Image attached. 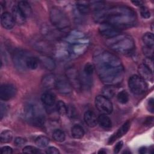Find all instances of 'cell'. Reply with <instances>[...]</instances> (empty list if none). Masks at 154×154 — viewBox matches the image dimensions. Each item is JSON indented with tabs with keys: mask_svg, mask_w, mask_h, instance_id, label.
<instances>
[{
	"mask_svg": "<svg viewBox=\"0 0 154 154\" xmlns=\"http://www.w3.org/2000/svg\"><path fill=\"white\" fill-rule=\"evenodd\" d=\"M93 61L94 69L103 84L116 85L122 82L124 67L121 60L116 55L102 51L95 54Z\"/></svg>",
	"mask_w": 154,
	"mask_h": 154,
	"instance_id": "obj_1",
	"label": "cell"
},
{
	"mask_svg": "<svg viewBox=\"0 0 154 154\" xmlns=\"http://www.w3.org/2000/svg\"><path fill=\"white\" fill-rule=\"evenodd\" d=\"M136 13L130 7L123 5L112 7L106 10L105 22L119 30L132 27L137 22Z\"/></svg>",
	"mask_w": 154,
	"mask_h": 154,
	"instance_id": "obj_2",
	"label": "cell"
},
{
	"mask_svg": "<svg viewBox=\"0 0 154 154\" xmlns=\"http://www.w3.org/2000/svg\"><path fill=\"white\" fill-rule=\"evenodd\" d=\"M106 44L113 51L121 54H131L135 48L133 38L131 35L123 33L107 39Z\"/></svg>",
	"mask_w": 154,
	"mask_h": 154,
	"instance_id": "obj_3",
	"label": "cell"
},
{
	"mask_svg": "<svg viewBox=\"0 0 154 154\" xmlns=\"http://www.w3.org/2000/svg\"><path fill=\"white\" fill-rule=\"evenodd\" d=\"M67 42L70 56L78 57L83 54L87 50L89 45L88 38L79 31L70 33Z\"/></svg>",
	"mask_w": 154,
	"mask_h": 154,
	"instance_id": "obj_4",
	"label": "cell"
},
{
	"mask_svg": "<svg viewBox=\"0 0 154 154\" xmlns=\"http://www.w3.org/2000/svg\"><path fill=\"white\" fill-rule=\"evenodd\" d=\"M52 25L61 33H67L70 28V21L66 13L57 7H52L49 13Z\"/></svg>",
	"mask_w": 154,
	"mask_h": 154,
	"instance_id": "obj_5",
	"label": "cell"
},
{
	"mask_svg": "<svg viewBox=\"0 0 154 154\" xmlns=\"http://www.w3.org/2000/svg\"><path fill=\"white\" fill-rule=\"evenodd\" d=\"M25 115L27 121L34 126H42L45 123L44 115L35 105H27L25 109Z\"/></svg>",
	"mask_w": 154,
	"mask_h": 154,
	"instance_id": "obj_6",
	"label": "cell"
},
{
	"mask_svg": "<svg viewBox=\"0 0 154 154\" xmlns=\"http://www.w3.org/2000/svg\"><path fill=\"white\" fill-rule=\"evenodd\" d=\"M128 86L131 92L136 95L144 94L148 88L146 81L136 75H134L129 78Z\"/></svg>",
	"mask_w": 154,
	"mask_h": 154,
	"instance_id": "obj_7",
	"label": "cell"
},
{
	"mask_svg": "<svg viewBox=\"0 0 154 154\" xmlns=\"http://www.w3.org/2000/svg\"><path fill=\"white\" fill-rule=\"evenodd\" d=\"M66 77L71 84L72 88L78 91H80L82 90V85L81 82L80 73L78 70L73 66L68 67L66 71Z\"/></svg>",
	"mask_w": 154,
	"mask_h": 154,
	"instance_id": "obj_8",
	"label": "cell"
},
{
	"mask_svg": "<svg viewBox=\"0 0 154 154\" xmlns=\"http://www.w3.org/2000/svg\"><path fill=\"white\" fill-rule=\"evenodd\" d=\"M94 103L96 108L102 114H110L113 110L112 103L109 99L103 95H98L96 97Z\"/></svg>",
	"mask_w": 154,
	"mask_h": 154,
	"instance_id": "obj_9",
	"label": "cell"
},
{
	"mask_svg": "<svg viewBox=\"0 0 154 154\" xmlns=\"http://www.w3.org/2000/svg\"><path fill=\"white\" fill-rule=\"evenodd\" d=\"M55 88L61 94L69 95L72 93V87L66 77L59 76L57 77Z\"/></svg>",
	"mask_w": 154,
	"mask_h": 154,
	"instance_id": "obj_10",
	"label": "cell"
},
{
	"mask_svg": "<svg viewBox=\"0 0 154 154\" xmlns=\"http://www.w3.org/2000/svg\"><path fill=\"white\" fill-rule=\"evenodd\" d=\"M29 55L28 52L23 50H17L15 51L13 54V60L16 68L20 71L25 70L27 69L26 67V61Z\"/></svg>",
	"mask_w": 154,
	"mask_h": 154,
	"instance_id": "obj_11",
	"label": "cell"
},
{
	"mask_svg": "<svg viewBox=\"0 0 154 154\" xmlns=\"http://www.w3.org/2000/svg\"><path fill=\"white\" fill-rule=\"evenodd\" d=\"M99 33L106 39L112 38L121 33L120 30L108 23H102L99 27Z\"/></svg>",
	"mask_w": 154,
	"mask_h": 154,
	"instance_id": "obj_12",
	"label": "cell"
},
{
	"mask_svg": "<svg viewBox=\"0 0 154 154\" xmlns=\"http://www.w3.org/2000/svg\"><path fill=\"white\" fill-rule=\"evenodd\" d=\"M17 93L16 88L10 84H4L0 87V98L2 100H9L13 98Z\"/></svg>",
	"mask_w": 154,
	"mask_h": 154,
	"instance_id": "obj_13",
	"label": "cell"
},
{
	"mask_svg": "<svg viewBox=\"0 0 154 154\" xmlns=\"http://www.w3.org/2000/svg\"><path fill=\"white\" fill-rule=\"evenodd\" d=\"M131 126V123L129 121L126 122L119 129L118 131L114 134L108 140V144H111L114 143L117 139L121 138L123 137L124 135H125L127 132L128 131L129 128Z\"/></svg>",
	"mask_w": 154,
	"mask_h": 154,
	"instance_id": "obj_14",
	"label": "cell"
},
{
	"mask_svg": "<svg viewBox=\"0 0 154 154\" xmlns=\"http://www.w3.org/2000/svg\"><path fill=\"white\" fill-rule=\"evenodd\" d=\"M1 23L2 26L7 29L13 28L15 25V20L13 15L8 12H4L1 16Z\"/></svg>",
	"mask_w": 154,
	"mask_h": 154,
	"instance_id": "obj_15",
	"label": "cell"
},
{
	"mask_svg": "<svg viewBox=\"0 0 154 154\" xmlns=\"http://www.w3.org/2000/svg\"><path fill=\"white\" fill-rule=\"evenodd\" d=\"M38 59L39 63H40L45 69L50 71H52L55 69L56 64L54 60L52 57L46 55H40Z\"/></svg>",
	"mask_w": 154,
	"mask_h": 154,
	"instance_id": "obj_16",
	"label": "cell"
},
{
	"mask_svg": "<svg viewBox=\"0 0 154 154\" xmlns=\"http://www.w3.org/2000/svg\"><path fill=\"white\" fill-rule=\"evenodd\" d=\"M138 72L139 73V76L145 81L147 80L152 82L153 81V71H152L148 67H147L143 63L139 65L138 67Z\"/></svg>",
	"mask_w": 154,
	"mask_h": 154,
	"instance_id": "obj_17",
	"label": "cell"
},
{
	"mask_svg": "<svg viewBox=\"0 0 154 154\" xmlns=\"http://www.w3.org/2000/svg\"><path fill=\"white\" fill-rule=\"evenodd\" d=\"M57 80V76L52 73H49L44 76L42 79V85L46 89L51 90L55 88V82Z\"/></svg>",
	"mask_w": 154,
	"mask_h": 154,
	"instance_id": "obj_18",
	"label": "cell"
},
{
	"mask_svg": "<svg viewBox=\"0 0 154 154\" xmlns=\"http://www.w3.org/2000/svg\"><path fill=\"white\" fill-rule=\"evenodd\" d=\"M41 100L45 105L46 110H49L50 108H52L55 104V96L52 93L46 92L42 94L41 96Z\"/></svg>",
	"mask_w": 154,
	"mask_h": 154,
	"instance_id": "obj_19",
	"label": "cell"
},
{
	"mask_svg": "<svg viewBox=\"0 0 154 154\" xmlns=\"http://www.w3.org/2000/svg\"><path fill=\"white\" fill-rule=\"evenodd\" d=\"M84 120L85 124L90 128L94 127L97 124V117L95 113L91 110H88L84 113Z\"/></svg>",
	"mask_w": 154,
	"mask_h": 154,
	"instance_id": "obj_20",
	"label": "cell"
},
{
	"mask_svg": "<svg viewBox=\"0 0 154 154\" xmlns=\"http://www.w3.org/2000/svg\"><path fill=\"white\" fill-rule=\"evenodd\" d=\"M12 15L14 17L15 22L19 25H22L25 23L26 17L23 13L20 11L17 6H14L12 8Z\"/></svg>",
	"mask_w": 154,
	"mask_h": 154,
	"instance_id": "obj_21",
	"label": "cell"
},
{
	"mask_svg": "<svg viewBox=\"0 0 154 154\" xmlns=\"http://www.w3.org/2000/svg\"><path fill=\"white\" fill-rule=\"evenodd\" d=\"M97 123L101 128L105 129H109L112 126V122L107 114H102L97 117Z\"/></svg>",
	"mask_w": 154,
	"mask_h": 154,
	"instance_id": "obj_22",
	"label": "cell"
},
{
	"mask_svg": "<svg viewBox=\"0 0 154 154\" xmlns=\"http://www.w3.org/2000/svg\"><path fill=\"white\" fill-rule=\"evenodd\" d=\"M17 6L19 7V8L23 13V14L26 18L29 17L32 15V8L28 2L25 1H20L18 2Z\"/></svg>",
	"mask_w": 154,
	"mask_h": 154,
	"instance_id": "obj_23",
	"label": "cell"
},
{
	"mask_svg": "<svg viewBox=\"0 0 154 154\" xmlns=\"http://www.w3.org/2000/svg\"><path fill=\"white\" fill-rule=\"evenodd\" d=\"M76 6L78 11L81 14H87L91 9L90 4L87 1H78L76 2Z\"/></svg>",
	"mask_w": 154,
	"mask_h": 154,
	"instance_id": "obj_24",
	"label": "cell"
},
{
	"mask_svg": "<svg viewBox=\"0 0 154 154\" xmlns=\"http://www.w3.org/2000/svg\"><path fill=\"white\" fill-rule=\"evenodd\" d=\"M84 130L79 125H75L71 129L72 137L76 139H81L84 135Z\"/></svg>",
	"mask_w": 154,
	"mask_h": 154,
	"instance_id": "obj_25",
	"label": "cell"
},
{
	"mask_svg": "<svg viewBox=\"0 0 154 154\" xmlns=\"http://www.w3.org/2000/svg\"><path fill=\"white\" fill-rule=\"evenodd\" d=\"M116 93V88L114 85H106L102 89V95L105 97L110 99L114 96Z\"/></svg>",
	"mask_w": 154,
	"mask_h": 154,
	"instance_id": "obj_26",
	"label": "cell"
},
{
	"mask_svg": "<svg viewBox=\"0 0 154 154\" xmlns=\"http://www.w3.org/2000/svg\"><path fill=\"white\" fill-rule=\"evenodd\" d=\"M39 64L38 58L34 57L32 55L28 56L26 61V67L27 69L31 70H35L37 68Z\"/></svg>",
	"mask_w": 154,
	"mask_h": 154,
	"instance_id": "obj_27",
	"label": "cell"
},
{
	"mask_svg": "<svg viewBox=\"0 0 154 154\" xmlns=\"http://www.w3.org/2000/svg\"><path fill=\"white\" fill-rule=\"evenodd\" d=\"M142 41L144 46L153 48L154 36L152 33L151 32L145 33L142 37Z\"/></svg>",
	"mask_w": 154,
	"mask_h": 154,
	"instance_id": "obj_28",
	"label": "cell"
},
{
	"mask_svg": "<svg viewBox=\"0 0 154 154\" xmlns=\"http://www.w3.org/2000/svg\"><path fill=\"white\" fill-rule=\"evenodd\" d=\"M13 138V133L10 130H4L0 134V141L1 143H10Z\"/></svg>",
	"mask_w": 154,
	"mask_h": 154,
	"instance_id": "obj_29",
	"label": "cell"
},
{
	"mask_svg": "<svg viewBox=\"0 0 154 154\" xmlns=\"http://www.w3.org/2000/svg\"><path fill=\"white\" fill-rule=\"evenodd\" d=\"M35 143L38 147L40 148H45L48 146L49 143V139L46 136L40 135L35 139Z\"/></svg>",
	"mask_w": 154,
	"mask_h": 154,
	"instance_id": "obj_30",
	"label": "cell"
},
{
	"mask_svg": "<svg viewBox=\"0 0 154 154\" xmlns=\"http://www.w3.org/2000/svg\"><path fill=\"white\" fill-rule=\"evenodd\" d=\"M55 108L57 111L61 116H64L67 114V106L66 105V103L63 101L58 100L56 103Z\"/></svg>",
	"mask_w": 154,
	"mask_h": 154,
	"instance_id": "obj_31",
	"label": "cell"
},
{
	"mask_svg": "<svg viewBox=\"0 0 154 154\" xmlns=\"http://www.w3.org/2000/svg\"><path fill=\"white\" fill-rule=\"evenodd\" d=\"M52 137L55 141L61 143L65 140L66 135L64 132L62 130L60 129H57L54 131L52 134Z\"/></svg>",
	"mask_w": 154,
	"mask_h": 154,
	"instance_id": "obj_32",
	"label": "cell"
},
{
	"mask_svg": "<svg viewBox=\"0 0 154 154\" xmlns=\"http://www.w3.org/2000/svg\"><path fill=\"white\" fill-rule=\"evenodd\" d=\"M117 98L119 103L126 104L129 101V94L125 90H122L117 94Z\"/></svg>",
	"mask_w": 154,
	"mask_h": 154,
	"instance_id": "obj_33",
	"label": "cell"
},
{
	"mask_svg": "<svg viewBox=\"0 0 154 154\" xmlns=\"http://www.w3.org/2000/svg\"><path fill=\"white\" fill-rule=\"evenodd\" d=\"M22 152L25 153H28V154H37V153H41V151L38 149L32 146H25L22 149Z\"/></svg>",
	"mask_w": 154,
	"mask_h": 154,
	"instance_id": "obj_34",
	"label": "cell"
},
{
	"mask_svg": "<svg viewBox=\"0 0 154 154\" xmlns=\"http://www.w3.org/2000/svg\"><path fill=\"white\" fill-rule=\"evenodd\" d=\"M94 64L88 63L85 65L82 72L84 73H85V75H87L89 76H92V75L94 72Z\"/></svg>",
	"mask_w": 154,
	"mask_h": 154,
	"instance_id": "obj_35",
	"label": "cell"
},
{
	"mask_svg": "<svg viewBox=\"0 0 154 154\" xmlns=\"http://www.w3.org/2000/svg\"><path fill=\"white\" fill-rule=\"evenodd\" d=\"M67 115L71 119H75L77 117V111L76 108L73 105H69L67 106Z\"/></svg>",
	"mask_w": 154,
	"mask_h": 154,
	"instance_id": "obj_36",
	"label": "cell"
},
{
	"mask_svg": "<svg viewBox=\"0 0 154 154\" xmlns=\"http://www.w3.org/2000/svg\"><path fill=\"white\" fill-rule=\"evenodd\" d=\"M143 54L146 57V58H153V48L144 46L142 49Z\"/></svg>",
	"mask_w": 154,
	"mask_h": 154,
	"instance_id": "obj_37",
	"label": "cell"
},
{
	"mask_svg": "<svg viewBox=\"0 0 154 154\" xmlns=\"http://www.w3.org/2000/svg\"><path fill=\"white\" fill-rule=\"evenodd\" d=\"M140 11V14L143 18L149 19L150 17V12L147 7L144 6L141 7Z\"/></svg>",
	"mask_w": 154,
	"mask_h": 154,
	"instance_id": "obj_38",
	"label": "cell"
},
{
	"mask_svg": "<svg viewBox=\"0 0 154 154\" xmlns=\"http://www.w3.org/2000/svg\"><path fill=\"white\" fill-rule=\"evenodd\" d=\"M7 112V108L6 105L4 103L1 102L0 105V117L1 120L6 115Z\"/></svg>",
	"mask_w": 154,
	"mask_h": 154,
	"instance_id": "obj_39",
	"label": "cell"
},
{
	"mask_svg": "<svg viewBox=\"0 0 154 154\" xmlns=\"http://www.w3.org/2000/svg\"><path fill=\"white\" fill-rule=\"evenodd\" d=\"M26 143V140L22 137H17L14 140V144L17 147H21Z\"/></svg>",
	"mask_w": 154,
	"mask_h": 154,
	"instance_id": "obj_40",
	"label": "cell"
},
{
	"mask_svg": "<svg viewBox=\"0 0 154 154\" xmlns=\"http://www.w3.org/2000/svg\"><path fill=\"white\" fill-rule=\"evenodd\" d=\"M153 97H151L149 99L148 102H147V109L149 112H150L151 113H153L154 112V104H153Z\"/></svg>",
	"mask_w": 154,
	"mask_h": 154,
	"instance_id": "obj_41",
	"label": "cell"
},
{
	"mask_svg": "<svg viewBox=\"0 0 154 154\" xmlns=\"http://www.w3.org/2000/svg\"><path fill=\"white\" fill-rule=\"evenodd\" d=\"M144 64H145L147 67H148L152 71H153V58H146V59L144 60Z\"/></svg>",
	"mask_w": 154,
	"mask_h": 154,
	"instance_id": "obj_42",
	"label": "cell"
},
{
	"mask_svg": "<svg viewBox=\"0 0 154 154\" xmlns=\"http://www.w3.org/2000/svg\"><path fill=\"white\" fill-rule=\"evenodd\" d=\"M1 153L2 154H11L13 153V149L8 146H4L1 149Z\"/></svg>",
	"mask_w": 154,
	"mask_h": 154,
	"instance_id": "obj_43",
	"label": "cell"
},
{
	"mask_svg": "<svg viewBox=\"0 0 154 154\" xmlns=\"http://www.w3.org/2000/svg\"><path fill=\"white\" fill-rule=\"evenodd\" d=\"M46 153L48 154H59L60 151L55 147H49L46 150Z\"/></svg>",
	"mask_w": 154,
	"mask_h": 154,
	"instance_id": "obj_44",
	"label": "cell"
},
{
	"mask_svg": "<svg viewBox=\"0 0 154 154\" xmlns=\"http://www.w3.org/2000/svg\"><path fill=\"white\" fill-rule=\"evenodd\" d=\"M123 141H120L119 142H118L115 147H114V153H119V152L120 151L121 149L123 147Z\"/></svg>",
	"mask_w": 154,
	"mask_h": 154,
	"instance_id": "obj_45",
	"label": "cell"
},
{
	"mask_svg": "<svg viewBox=\"0 0 154 154\" xmlns=\"http://www.w3.org/2000/svg\"><path fill=\"white\" fill-rule=\"evenodd\" d=\"M132 3H133L136 6H138L140 7L143 6V2L141 1H132Z\"/></svg>",
	"mask_w": 154,
	"mask_h": 154,
	"instance_id": "obj_46",
	"label": "cell"
},
{
	"mask_svg": "<svg viewBox=\"0 0 154 154\" xmlns=\"http://www.w3.org/2000/svg\"><path fill=\"white\" fill-rule=\"evenodd\" d=\"M138 152H139L140 153H141V154H144V153H146L147 152V149H146V147H144V146H143V147H140V148L139 149Z\"/></svg>",
	"mask_w": 154,
	"mask_h": 154,
	"instance_id": "obj_47",
	"label": "cell"
},
{
	"mask_svg": "<svg viewBox=\"0 0 154 154\" xmlns=\"http://www.w3.org/2000/svg\"><path fill=\"white\" fill-rule=\"evenodd\" d=\"M106 152L105 150H104V149H100L99 152H98V153H101V154H103V153H106Z\"/></svg>",
	"mask_w": 154,
	"mask_h": 154,
	"instance_id": "obj_48",
	"label": "cell"
}]
</instances>
